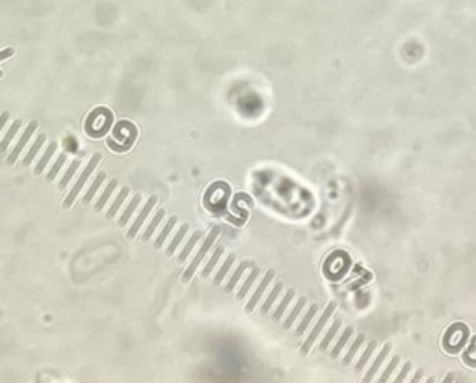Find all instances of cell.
Masks as SVG:
<instances>
[{
  "instance_id": "cell-17",
  "label": "cell",
  "mask_w": 476,
  "mask_h": 383,
  "mask_svg": "<svg viewBox=\"0 0 476 383\" xmlns=\"http://www.w3.org/2000/svg\"><path fill=\"white\" fill-rule=\"evenodd\" d=\"M105 178H106V173H105V172L99 173L97 178H95V180L92 182V186H90V190H88V192L84 194V199H82V203H84V205H90V201H92L93 196L97 194V190L101 188V184L105 182Z\"/></svg>"
},
{
  "instance_id": "cell-16",
  "label": "cell",
  "mask_w": 476,
  "mask_h": 383,
  "mask_svg": "<svg viewBox=\"0 0 476 383\" xmlns=\"http://www.w3.org/2000/svg\"><path fill=\"white\" fill-rule=\"evenodd\" d=\"M305 305H307V300H305V298H300V300H298V304L294 305V309L290 310V314L287 316V320L283 322V328H285V330H290V328H292L294 322H296V318L300 316L301 309H303Z\"/></svg>"
},
{
  "instance_id": "cell-40",
  "label": "cell",
  "mask_w": 476,
  "mask_h": 383,
  "mask_svg": "<svg viewBox=\"0 0 476 383\" xmlns=\"http://www.w3.org/2000/svg\"><path fill=\"white\" fill-rule=\"evenodd\" d=\"M0 76H2V71H0Z\"/></svg>"
},
{
  "instance_id": "cell-28",
  "label": "cell",
  "mask_w": 476,
  "mask_h": 383,
  "mask_svg": "<svg viewBox=\"0 0 476 383\" xmlns=\"http://www.w3.org/2000/svg\"><path fill=\"white\" fill-rule=\"evenodd\" d=\"M248 268H249V264H248V262H242V264L238 266V268H236V270H235V274H233V276H231V279H229V281H227V284H225V292H231V290H233V288H235V286H236V283H238V281H240V278H242V276H244V272L248 270Z\"/></svg>"
},
{
  "instance_id": "cell-6",
  "label": "cell",
  "mask_w": 476,
  "mask_h": 383,
  "mask_svg": "<svg viewBox=\"0 0 476 383\" xmlns=\"http://www.w3.org/2000/svg\"><path fill=\"white\" fill-rule=\"evenodd\" d=\"M157 201H158L157 196H151V198L147 199V203H145V206H144V208H142V212L138 214L136 222H134V224H132V227H131V229H129V232H127V236H129V238H136L138 231L142 229V224H144L145 218L149 216V212L153 210V206L157 205Z\"/></svg>"
},
{
  "instance_id": "cell-12",
  "label": "cell",
  "mask_w": 476,
  "mask_h": 383,
  "mask_svg": "<svg viewBox=\"0 0 476 383\" xmlns=\"http://www.w3.org/2000/svg\"><path fill=\"white\" fill-rule=\"evenodd\" d=\"M353 335V328L352 326H348L344 331H342V335L339 337V340H337V344H335V348L331 350V357L333 359H337V357L340 356V352L344 350V346H346V342L350 340V337Z\"/></svg>"
},
{
  "instance_id": "cell-36",
  "label": "cell",
  "mask_w": 476,
  "mask_h": 383,
  "mask_svg": "<svg viewBox=\"0 0 476 383\" xmlns=\"http://www.w3.org/2000/svg\"><path fill=\"white\" fill-rule=\"evenodd\" d=\"M422 376H424L422 370H417V372H415V376L411 378V382H409V383H418L420 380H422Z\"/></svg>"
},
{
  "instance_id": "cell-31",
  "label": "cell",
  "mask_w": 476,
  "mask_h": 383,
  "mask_svg": "<svg viewBox=\"0 0 476 383\" xmlns=\"http://www.w3.org/2000/svg\"><path fill=\"white\" fill-rule=\"evenodd\" d=\"M398 364H400V356H394L391 359V363L387 364V368L383 370V374H381V378H379L378 383H387V382H389V378H391L392 372L398 368Z\"/></svg>"
},
{
  "instance_id": "cell-4",
  "label": "cell",
  "mask_w": 476,
  "mask_h": 383,
  "mask_svg": "<svg viewBox=\"0 0 476 383\" xmlns=\"http://www.w3.org/2000/svg\"><path fill=\"white\" fill-rule=\"evenodd\" d=\"M38 126H40V123H38V121H32V123H30V125L27 126V130H25V134H23V136H21V138H19V142H17V146H15V149H14V151H12V154H10V156H8V158H6L8 164H10V166H14L15 162H17V158H19V154H21V152H23V149H25V146H27V144H28V140L32 138V134L36 132V130H38Z\"/></svg>"
},
{
  "instance_id": "cell-15",
  "label": "cell",
  "mask_w": 476,
  "mask_h": 383,
  "mask_svg": "<svg viewBox=\"0 0 476 383\" xmlns=\"http://www.w3.org/2000/svg\"><path fill=\"white\" fill-rule=\"evenodd\" d=\"M378 348V342L376 340H372V342H368V346H366V350L361 354V357H359L357 364H355V372H363V368H365L366 364H368V361H370V356L374 354V350Z\"/></svg>"
},
{
  "instance_id": "cell-13",
  "label": "cell",
  "mask_w": 476,
  "mask_h": 383,
  "mask_svg": "<svg viewBox=\"0 0 476 383\" xmlns=\"http://www.w3.org/2000/svg\"><path fill=\"white\" fill-rule=\"evenodd\" d=\"M45 140H47L45 132H43V134H40V136H38V140H36V142H34V146L30 147V151H28L27 154H25V158H23V166H27V168H28V166L32 164V162H34V158H36V154H38V151H40V149H41V146H43V144H45Z\"/></svg>"
},
{
  "instance_id": "cell-8",
  "label": "cell",
  "mask_w": 476,
  "mask_h": 383,
  "mask_svg": "<svg viewBox=\"0 0 476 383\" xmlns=\"http://www.w3.org/2000/svg\"><path fill=\"white\" fill-rule=\"evenodd\" d=\"M56 149H58V144L56 142H51L49 144V147H47V151L41 154V158H40V162H38V166H36V175H41L43 173V170H45V166L51 162V158H53V154L56 152Z\"/></svg>"
},
{
  "instance_id": "cell-38",
  "label": "cell",
  "mask_w": 476,
  "mask_h": 383,
  "mask_svg": "<svg viewBox=\"0 0 476 383\" xmlns=\"http://www.w3.org/2000/svg\"><path fill=\"white\" fill-rule=\"evenodd\" d=\"M443 383H454V374L450 372V374H446L444 376V380H443Z\"/></svg>"
},
{
  "instance_id": "cell-39",
  "label": "cell",
  "mask_w": 476,
  "mask_h": 383,
  "mask_svg": "<svg viewBox=\"0 0 476 383\" xmlns=\"http://www.w3.org/2000/svg\"><path fill=\"white\" fill-rule=\"evenodd\" d=\"M426 383H435V378H428V380H426Z\"/></svg>"
},
{
  "instance_id": "cell-18",
  "label": "cell",
  "mask_w": 476,
  "mask_h": 383,
  "mask_svg": "<svg viewBox=\"0 0 476 383\" xmlns=\"http://www.w3.org/2000/svg\"><path fill=\"white\" fill-rule=\"evenodd\" d=\"M129 192H131V190H129L127 186H125V188H121V192H119V196H118V198H116V199H114V203H112V206H110V208H108V212H106V218L112 220V218H114V216H116V214H118L119 206H121V205H123V203H125V199H127V196H129Z\"/></svg>"
},
{
  "instance_id": "cell-25",
  "label": "cell",
  "mask_w": 476,
  "mask_h": 383,
  "mask_svg": "<svg viewBox=\"0 0 476 383\" xmlns=\"http://www.w3.org/2000/svg\"><path fill=\"white\" fill-rule=\"evenodd\" d=\"M164 216H166V212H164V210H158L157 214H155V218L151 220V224L147 225V229H145V231H144V234H142V240H144V242H147V240H149V238L153 236V232L157 231L158 224H160V222H162V218H164Z\"/></svg>"
},
{
  "instance_id": "cell-35",
  "label": "cell",
  "mask_w": 476,
  "mask_h": 383,
  "mask_svg": "<svg viewBox=\"0 0 476 383\" xmlns=\"http://www.w3.org/2000/svg\"><path fill=\"white\" fill-rule=\"evenodd\" d=\"M8 119H10V114H8V112H2V114H0V132L4 130V126H6Z\"/></svg>"
},
{
  "instance_id": "cell-7",
  "label": "cell",
  "mask_w": 476,
  "mask_h": 383,
  "mask_svg": "<svg viewBox=\"0 0 476 383\" xmlns=\"http://www.w3.org/2000/svg\"><path fill=\"white\" fill-rule=\"evenodd\" d=\"M391 344H385L383 348L379 350V354H378V357L374 359V363H372V366L368 368V372L365 374V378H363V383H372V380H374V376L378 374V370L383 366V363H385V359H387V356L391 354Z\"/></svg>"
},
{
  "instance_id": "cell-23",
  "label": "cell",
  "mask_w": 476,
  "mask_h": 383,
  "mask_svg": "<svg viewBox=\"0 0 476 383\" xmlns=\"http://www.w3.org/2000/svg\"><path fill=\"white\" fill-rule=\"evenodd\" d=\"M188 229H190L188 224L181 225V229H179V232H177L175 236H173V240H171V244L168 246V250H166V255H168V257H171V255L175 253V250H177V248H179V244L183 242V238H184V234L188 232Z\"/></svg>"
},
{
  "instance_id": "cell-26",
  "label": "cell",
  "mask_w": 476,
  "mask_h": 383,
  "mask_svg": "<svg viewBox=\"0 0 476 383\" xmlns=\"http://www.w3.org/2000/svg\"><path fill=\"white\" fill-rule=\"evenodd\" d=\"M175 224H177V218H175V216H171V218L168 220V224L164 225V229H162V231H160V234H158V238H157V240H155V244H153V246H155V248H157V250H160V248H162L164 240H166V238L170 236V232H171V229L175 227Z\"/></svg>"
},
{
  "instance_id": "cell-2",
  "label": "cell",
  "mask_w": 476,
  "mask_h": 383,
  "mask_svg": "<svg viewBox=\"0 0 476 383\" xmlns=\"http://www.w3.org/2000/svg\"><path fill=\"white\" fill-rule=\"evenodd\" d=\"M99 162H101V154H99V152H97V154H93V156H92V160H90V164L86 166V170H84V172H82V175H80L79 180L75 182V186H73V190L69 192V196H67L66 201H64V206H66V208H69V206H71L73 203H75V199L79 198L80 190L84 188V184H86V182H88V178H90V175H92V173H93V170L97 168Z\"/></svg>"
},
{
  "instance_id": "cell-32",
  "label": "cell",
  "mask_w": 476,
  "mask_h": 383,
  "mask_svg": "<svg viewBox=\"0 0 476 383\" xmlns=\"http://www.w3.org/2000/svg\"><path fill=\"white\" fill-rule=\"evenodd\" d=\"M294 300V290H287V294H285V298L279 302V307L275 309L274 312V320H279L281 316H283V312H285V309L288 307V304Z\"/></svg>"
},
{
  "instance_id": "cell-29",
  "label": "cell",
  "mask_w": 476,
  "mask_h": 383,
  "mask_svg": "<svg viewBox=\"0 0 476 383\" xmlns=\"http://www.w3.org/2000/svg\"><path fill=\"white\" fill-rule=\"evenodd\" d=\"M281 292H283V283H275L274 288H272V292H270V296L266 298V302H264V304H262V307H261V310L264 312V314H266L268 310H270V307L274 305V302L277 300V298H279Z\"/></svg>"
},
{
  "instance_id": "cell-22",
  "label": "cell",
  "mask_w": 476,
  "mask_h": 383,
  "mask_svg": "<svg viewBox=\"0 0 476 383\" xmlns=\"http://www.w3.org/2000/svg\"><path fill=\"white\" fill-rule=\"evenodd\" d=\"M140 203H142V196H140V194H136V196H134V198L131 199L129 206L125 208L123 216L119 218V225H121V227H125V225H127V222H129V220H131V216H132V212L136 210V206L140 205Z\"/></svg>"
},
{
  "instance_id": "cell-21",
  "label": "cell",
  "mask_w": 476,
  "mask_h": 383,
  "mask_svg": "<svg viewBox=\"0 0 476 383\" xmlns=\"http://www.w3.org/2000/svg\"><path fill=\"white\" fill-rule=\"evenodd\" d=\"M235 260H236V255L235 253H231L227 258H225V262H223V266L220 268V272H218V276L214 278V284L218 286V284H222V281L225 278H227V274H229V270H231V266L235 264Z\"/></svg>"
},
{
  "instance_id": "cell-30",
  "label": "cell",
  "mask_w": 476,
  "mask_h": 383,
  "mask_svg": "<svg viewBox=\"0 0 476 383\" xmlns=\"http://www.w3.org/2000/svg\"><path fill=\"white\" fill-rule=\"evenodd\" d=\"M79 168H80V162H79V160H73L71 166H69V170L66 172V175H64V177H62V180L58 182V188H60V190H64V188H66V186L69 184V180H71V178L75 177V173L79 172Z\"/></svg>"
},
{
  "instance_id": "cell-34",
  "label": "cell",
  "mask_w": 476,
  "mask_h": 383,
  "mask_svg": "<svg viewBox=\"0 0 476 383\" xmlns=\"http://www.w3.org/2000/svg\"><path fill=\"white\" fill-rule=\"evenodd\" d=\"M411 370V363H405L404 366H402V370H400V374L396 376V380H394V383H404V380L407 378V374H409Z\"/></svg>"
},
{
  "instance_id": "cell-11",
  "label": "cell",
  "mask_w": 476,
  "mask_h": 383,
  "mask_svg": "<svg viewBox=\"0 0 476 383\" xmlns=\"http://www.w3.org/2000/svg\"><path fill=\"white\" fill-rule=\"evenodd\" d=\"M116 186H118V180L116 178H112L110 182L106 184V188H105V192L99 196V199H97V203H95V210L97 212H101L103 208H105V205L108 203V199H110V196H112V192L116 190Z\"/></svg>"
},
{
  "instance_id": "cell-5",
  "label": "cell",
  "mask_w": 476,
  "mask_h": 383,
  "mask_svg": "<svg viewBox=\"0 0 476 383\" xmlns=\"http://www.w3.org/2000/svg\"><path fill=\"white\" fill-rule=\"evenodd\" d=\"M274 276H275V272L274 270H268L266 274H264V278H262V281H261V284L255 288V292H253V296H251V300L248 302V305H246V312H251V310L259 305V302H261V298L264 296V292H266V288H268V284L272 283V279H274Z\"/></svg>"
},
{
  "instance_id": "cell-24",
  "label": "cell",
  "mask_w": 476,
  "mask_h": 383,
  "mask_svg": "<svg viewBox=\"0 0 476 383\" xmlns=\"http://www.w3.org/2000/svg\"><path fill=\"white\" fill-rule=\"evenodd\" d=\"M363 342H365V335H359V337L353 340V344L350 346V350L346 352V356L342 357V364H344V366H348V364L352 363V359L355 357V354L359 352V348L363 346Z\"/></svg>"
},
{
  "instance_id": "cell-37",
  "label": "cell",
  "mask_w": 476,
  "mask_h": 383,
  "mask_svg": "<svg viewBox=\"0 0 476 383\" xmlns=\"http://www.w3.org/2000/svg\"><path fill=\"white\" fill-rule=\"evenodd\" d=\"M14 52H15V50H12V48L2 50V52H0V62H2V60H6V58H10V56H14Z\"/></svg>"
},
{
  "instance_id": "cell-19",
  "label": "cell",
  "mask_w": 476,
  "mask_h": 383,
  "mask_svg": "<svg viewBox=\"0 0 476 383\" xmlns=\"http://www.w3.org/2000/svg\"><path fill=\"white\" fill-rule=\"evenodd\" d=\"M201 236H203L201 231H196L194 234H192V236H190V240L186 242V246H184V250L179 253V262H184V260L188 258V255L192 253V250L196 248V244L199 242V238H201Z\"/></svg>"
},
{
  "instance_id": "cell-33",
  "label": "cell",
  "mask_w": 476,
  "mask_h": 383,
  "mask_svg": "<svg viewBox=\"0 0 476 383\" xmlns=\"http://www.w3.org/2000/svg\"><path fill=\"white\" fill-rule=\"evenodd\" d=\"M66 160H67V154H66V152H62V154H60V156H58V160L54 162L53 170H51V172H49V175H47V180H49V182H53L54 177H56V175H58V173H60V170L64 168V164H66Z\"/></svg>"
},
{
  "instance_id": "cell-1",
  "label": "cell",
  "mask_w": 476,
  "mask_h": 383,
  "mask_svg": "<svg viewBox=\"0 0 476 383\" xmlns=\"http://www.w3.org/2000/svg\"><path fill=\"white\" fill-rule=\"evenodd\" d=\"M220 232H222V229L220 227H214L212 231H210V234L207 238H205V242H203V246H201V250L197 251L196 253V257H194V260L190 262V266L186 268V272L183 274V281L184 283H188L190 279L194 278V274H196V270L199 268V264L203 262V258L207 257V253H209V250L214 246V242H216V238L220 236Z\"/></svg>"
},
{
  "instance_id": "cell-14",
  "label": "cell",
  "mask_w": 476,
  "mask_h": 383,
  "mask_svg": "<svg viewBox=\"0 0 476 383\" xmlns=\"http://www.w3.org/2000/svg\"><path fill=\"white\" fill-rule=\"evenodd\" d=\"M259 276H261V272L257 270V268H253V270L249 272L248 279H246V281L242 283L240 290H238V294H236V298H238V300H244V298L248 296L249 290H251V286H253V283H255V279L259 278Z\"/></svg>"
},
{
  "instance_id": "cell-3",
  "label": "cell",
  "mask_w": 476,
  "mask_h": 383,
  "mask_svg": "<svg viewBox=\"0 0 476 383\" xmlns=\"http://www.w3.org/2000/svg\"><path fill=\"white\" fill-rule=\"evenodd\" d=\"M335 307H337V305H335V304H333V302H331V304H329V305H327V307H326V309H324V312H322V316L318 318V322H316V326H314L313 331H311V335L307 337V340H305V342H303V346H301V350H300V352H301V356H307V354L311 352V348H313L314 340L318 338V335H320V333H322V331H324V328H326V324H327V322H329V318L333 316V312H335Z\"/></svg>"
},
{
  "instance_id": "cell-10",
  "label": "cell",
  "mask_w": 476,
  "mask_h": 383,
  "mask_svg": "<svg viewBox=\"0 0 476 383\" xmlns=\"http://www.w3.org/2000/svg\"><path fill=\"white\" fill-rule=\"evenodd\" d=\"M340 324H342V322H340L339 318H337V320H333V324L329 326V330H327L326 337L322 338V342L318 344V350H320V352H326V350H327V346H329V342H331L333 338H335V335L339 333Z\"/></svg>"
},
{
  "instance_id": "cell-9",
  "label": "cell",
  "mask_w": 476,
  "mask_h": 383,
  "mask_svg": "<svg viewBox=\"0 0 476 383\" xmlns=\"http://www.w3.org/2000/svg\"><path fill=\"white\" fill-rule=\"evenodd\" d=\"M222 255H223V248H222V246H218V248H216V250L212 251V255H210L209 262H207V264H205V268H203V272H201L203 278H209L210 274H212V270L216 268V264L220 262Z\"/></svg>"
},
{
  "instance_id": "cell-20",
  "label": "cell",
  "mask_w": 476,
  "mask_h": 383,
  "mask_svg": "<svg viewBox=\"0 0 476 383\" xmlns=\"http://www.w3.org/2000/svg\"><path fill=\"white\" fill-rule=\"evenodd\" d=\"M21 125H23V121H21V119H15V123H14V125H12V126H10V130H8V132H6V136H4V140L0 142V152H6L8 146L12 144V140L15 138V134L19 132Z\"/></svg>"
},
{
  "instance_id": "cell-27",
  "label": "cell",
  "mask_w": 476,
  "mask_h": 383,
  "mask_svg": "<svg viewBox=\"0 0 476 383\" xmlns=\"http://www.w3.org/2000/svg\"><path fill=\"white\" fill-rule=\"evenodd\" d=\"M318 312V305H311L309 307V310H307V314L303 318H301V322H300V326H298V330H296V335H303V331L309 328V324L313 322V318H314V314Z\"/></svg>"
}]
</instances>
